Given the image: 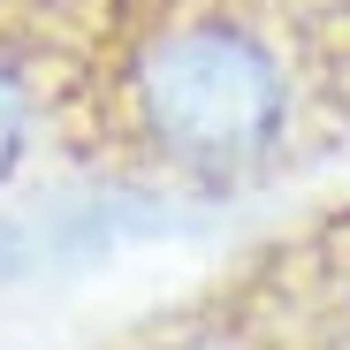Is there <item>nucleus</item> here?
I'll list each match as a JSON object with an SVG mask.
<instances>
[{"label": "nucleus", "instance_id": "obj_1", "mask_svg": "<svg viewBox=\"0 0 350 350\" xmlns=\"http://www.w3.org/2000/svg\"><path fill=\"white\" fill-rule=\"evenodd\" d=\"M62 152L175 206L259 198L350 145V0H46Z\"/></svg>", "mask_w": 350, "mask_h": 350}, {"label": "nucleus", "instance_id": "obj_2", "mask_svg": "<svg viewBox=\"0 0 350 350\" xmlns=\"http://www.w3.org/2000/svg\"><path fill=\"white\" fill-rule=\"evenodd\" d=\"M350 335V221L206 282L198 297L122 327L107 350H327Z\"/></svg>", "mask_w": 350, "mask_h": 350}, {"label": "nucleus", "instance_id": "obj_3", "mask_svg": "<svg viewBox=\"0 0 350 350\" xmlns=\"http://www.w3.org/2000/svg\"><path fill=\"white\" fill-rule=\"evenodd\" d=\"M53 152H62V84L46 0H0V198Z\"/></svg>", "mask_w": 350, "mask_h": 350}]
</instances>
